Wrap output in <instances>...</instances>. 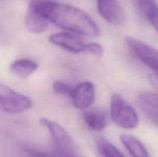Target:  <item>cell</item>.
<instances>
[{
    "mask_svg": "<svg viewBox=\"0 0 158 157\" xmlns=\"http://www.w3.org/2000/svg\"><path fill=\"white\" fill-rule=\"evenodd\" d=\"M125 39L134 55L152 71L158 79V49L134 37L127 36Z\"/></svg>",
    "mask_w": 158,
    "mask_h": 157,
    "instance_id": "cell-5",
    "label": "cell"
},
{
    "mask_svg": "<svg viewBox=\"0 0 158 157\" xmlns=\"http://www.w3.org/2000/svg\"><path fill=\"white\" fill-rule=\"evenodd\" d=\"M110 113L114 123L122 129H134L139 124L137 111L119 93L111 96Z\"/></svg>",
    "mask_w": 158,
    "mask_h": 157,
    "instance_id": "cell-2",
    "label": "cell"
},
{
    "mask_svg": "<svg viewBox=\"0 0 158 157\" xmlns=\"http://www.w3.org/2000/svg\"><path fill=\"white\" fill-rule=\"evenodd\" d=\"M32 100L0 83V110L8 114H19L30 109Z\"/></svg>",
    "mask_w": 158,
    "mask_h": 157,
    "instance_id": "cell-3",
    "label": "cell"
},
{
    "mask_svg": "<svg viewBox=\"0 0 158 157\" xmlns=\"http://www.w3.org/2000/svg\"><path fill=\"white\" fill-rule=\"evenodd\" d=\"M40 123L49 131L55 144L54 150L65 152H78L71 135L59 123L45 117L40 119Z\"/></svg>",
    "mask_w": 158,
    "mask_h": 157,
    "instance_id": "cell-4",
    "label": "cell"
},
{
    "mask_svg": "<svg viewBox=\"0 0 158 157\" xmlns=\"http://www.w3.org/2000/svg\"><path fill=\"white\" fill-rule=\"evenodd\" d=\"M120 139L132 157H151L144 145L135 135L124 133L120 135Z\"/></svg>",
    "mask_w": 158,
    "mask_h": 157,
    "instance_id": "cell-13",
    "label": "cell"
},
{
    "mask_svg": "<svg viewBox=\"0 0 158 157\" xmlns=\"http://www.w3.org/2000/svg\"><path fill=\"white\" fill-rule=\"evenodd\" d=\"M83 119L89 129L96 132H102L107 126V116L102 110L86 109L83 112Z\"/></svg>",
    "mask_w": 158,
    "mask_h": 157,
    "instance_id": "cell-11",
    "label": "cell"
},
{
    "mask_svg": "<svg viewBox=\"0 0 158 157\" xmlns=\"http://www.w3.org/2000/svg\"><path fill=\"white\" fill-rule=\"evenodd\" d=\"M99 157H100V156H99Z\"/></svg>",
    "mask_w": 158,
    "mask_h": 157,
    "instance_id": "cell-22",
    "label": "cell"
},
{
    "mask_svg": "<svg viewBox=\"0 0 158 157\" xmlns=\"http://www.w3.org/2000/svg\"><path fill=\"white\" fill-rule=\"evenodd\" d=\"M97 10L100 16L113 26H122L126 15L117 0H97Z\"/></svg>",
    "mask_w": 158,
    "mask_h": 157,
    "instance_id": "cell-7",
    "label": "cell"
},
{
    "mask_svg": "<svg viewBox=\"0 0 158 157\" xmlns=\"http://www.w3.org/2000/svg\"><path fill=\"white\" fill-rule=\"evenodd\" d=\"M49 22L43 15L29 6L25 16V25L29 32L34 34H41L46 31Z\"/></svg>",
    "mask_w": 158,
    "mask_h": 157,
    "instance_id": "cell-10",
    "label": "cell"
},
{
    "mask_svg": "<svg viewBox=\"0 0 158 157\" xmlns=\"http://www.w3.org/2000/svg\"><path fill=\"white\" fill-rule=\"evenodd\" d=\"M38 69V62L27 58L15 59L9 66L11 72L21 79L28 78L35 73Z\"/></svg>",
    "mask_w": 158,
    "mask_h": 157,
    "instance_id": "cell-9",
    "label": "cell"
},
{
    "mask_svg": "<svg viewBox=\"0 0 158 157\" xmlns=\"http://www.w3.org/2000/svg\"><path fill=\"white\" fill-rule=\"evenodd\" d=\"M140 103L158 109V93L152 92H143L139 95Z\"/></svg>",
    "mask_w": 158,
    "mask_h": 157,
    "instance_id": "cell-15",
    "label": "cell"
},
{
    "mask_svg": "<svg viewBox=\"0 0 158 157\" xmlns=\"http://www.w3.org/2000/svg\"><path fill=\"white\" fill-rule=\"evenodd\" d=\"M29 2H30V1H32V0H29Z\"/></svg>",
    "mask_w": 158,
    "mask_h": 157,
    "instance_id": "cell-21",
    "label": "cell"
},
{
    "mask_svg": "<svg viewBox=\"0 0 158 157\" xmlns=\"http://www.w3.org/2000/svg\"><path fill=\"white\" fill-rule=\"evenodd\" d=\"M70 98L74 107L80 110H86L95 101V86L91 82H82L73 87Z\"/></svg>",
    "mask_w": 158,
    "mask_h": 157,
    "instance_id": "cell-6",
    "label": "cell"
},
{
    "mask_svg": "<svg viewBox=\"0 0 158 157\" xmlns=\"http://www.w3.org/2000/svg\"><path fill=\"white\" fill-rule=\"evenodd\" d=\"M49 42L66 51L73 53H85L86 42H85L78 35L69 32H60L51 35Z\"/></svg>",
    "mask_w": 158,
    "mask_h": 157,
    "instance_id": "cell-8",
    "label": "cell"
},
{
    "mask_svg": "<svg viewBox=\"0 0 158 157\" xmlns=\"http://www.w3.org/2000/svg\"><path fill=\"white\" fill-rule=\"evenodd\" d=\"M54 154L56 157H84L80 155L79 152H64L60 151L54 150Z\"/></svg>",
    "mask_w": 158,
    "mask_h": 157,
    "instance_id": "cell-20",
    "label": "cell"
},
{
    "mask_svg": "<svg viewBox=\"0 0 158 157\" xmlns=\"http://www.w3.org/2000/svg\"><path fill=\"white\" fill-rule=\"evenodd\" d=\"M52 89L56 93L59 95L68 96L70 98L73 87L62 81H55L52 83Z\"/></svg>",
    "mask_w": 158,
    "mask_h": 157,
    "instance_id": "cell-16",
    "label": "cell"
},
{
    "mask_svg": "<svg viewBox=\"0 0 158 157\" xmlns=\"http://www.w3.org/2000/svg\"><path fill=\"white\" fill-rule=\"evenodd\" d=\"M137 6L140 15L151 23L158 32V4L155 0H137Z\"/></svg>",
    "mask_w": 158,
    "mask_h": 157,
    "instance_id": "cell-12",
    "label": "cell"
},
{
    "mask_svg": "<svg viewBox=\"0 0 158 157\" xmlns=\"http://www.w3.org/2000/svg\"><path fill=\"white\" fill-rule=\"evenodd\" d=\"M29 157H56L54 153H49V152H43L38 150H29L28 152Z\"/></svg>",
    "mask_w": 158,
    "mask_h": 157,
    "instance_id": "cell-19",
    "label": "cell"
},
{
    "mask_svg": "<svg viewBox=\"0 0 158 157\" xmlns=\"http://www.w3.org/2000/svg\"><path fill=\"white\" fill-rule=\"evenodd\" d=\"M97 148L100 157H126L114 145L103 137L97 139Z\"/></svg>",
    "mask_w": 158,
    "mask_h": 157,
    "instance_id": "cell-14",
    "label": "cell"
},
{
    "mask_svg": "<svg viewBox=\"0 0 158 157\" xmlns=\"http://www.w3.org/2000/svg\"><path fill=\"white\" fill-rule=\"evenodd\" d=\"M96 56H102L103 55V49L100 44L96 42H86V52Z\"/></svg>",
    "mask_w": 158,
    "mask_h": 157,
    "instance_id": "cell-18",
    "label": "cell"
},
{
    "mask_svg": "<svg viewBox=\"0 0 158 157\" xmlns=\"http://www.w3.org/2000/svg\"><path fill=\"white\" fill-rule=\"evenodd\" d=\"M29 6L40 12L49 22L66 32L91 37L100 34L94 19L80 8L51 0H32Z\"/></svg>",
    "mask_w": 158,
    "mask_h": 157,
    "instance_id": "cell-1",
    "label": "cell"
},
{
    "mask_svg": "<svg viewBox=\"0 0 158 157\" xmlns=\"http://www.w3.org/2000/svg\"><path fill=\"white\" fill-rule=\"evenodd\" d=\"M140 103V108L143 110V113L146 115L147 118L154 125L158 126V109L151 107V106L145 105L143 103Z\"/></svg>",
    "mask_w": 158,
    "mask_h": 157,
    "instance_id": "cell-17",
    "label": "cell"
}]
</instances>
